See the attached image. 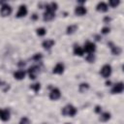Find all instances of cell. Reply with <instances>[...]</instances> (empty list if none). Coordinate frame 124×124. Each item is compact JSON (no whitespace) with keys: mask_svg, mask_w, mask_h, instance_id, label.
<instances>
[{"mask_svg":"<svg viewBox=\"0 0 124 124\" xmlns=\"http://www.w3.org/2000/svg\"><path fill=\"white\" fill-rule=\"evenodd\" d=\"M101 110H102V108H101V107H100V106H97V107L95 108V112H96V113H100V112H101Z\"/></svg>","mask_w":124,"mask_h":124,"instance_id":"f1b7e54d","label":"cell"},{"mask_svg":"<svg viewBox=\"0 0 124 124\" xmlns=\"http://www.w3.org/2000/svg\"><path fill=\"white\" fill-rule=\"evenodd\" d=\"M111 84V82L109 81V80H108V81H106V85H110Z\"/></svg>","mask_w":124,"mask_h":124,"instance_id":"1f68e13d","label":"cell"},{"mask_svg":"<svg viewBox=\"0 0 124 124\" xmlns=\"http://www.w3.org/2000/svg\"><path fill=\"white\" fill-rule=\"evenodd\" d=\"M85 59H86V61H88L89 63H92V62H94V60H95V55H94L93 53H88L87 56L85 57Z\"/></svg>","mask_w":124,"mask_h":124,"instance_id":"cb8c5ba5","label":"cell"},{"mask_svg":"<svg viewBox=\"0 0 124 124\" xmlns=\"http://www.w3.org/2000/svg\"><path fill=\"white\" fill-rule=\"evenodd\" d=\"M54 16H55V15H54V13H53V12L46 11V12L44 13L43 18H44V20H45V21H49V20L53 19V18H54Z\"/></svg>","mask_w":124,"mask_h":124,"instance_id":"8fae6325","label":"cell"},{"mask_svg":"<svg viewBox=\"0 0 124 124\" xmlns=\"http://www.w3.org/2000/svg\"><path fill=\"white\" fill-rule=\"evenodd\" d=\"M123 89H124V84H123V82H118V83H116V84L113 85V87H112V89H111V93H113V94H118V93H121V92L123 91Z\"/></svg>","mask_w":124,"mask_h":124,"instance_id":"8992f818","label":"cell"},{"mask_svg":"<svg viewBox=\"0 0 124 124\" xmlns=\"http://www.w3.org/2000/svg\"><path fill=\"white\" fill-rule=\"evenodd\" d=\"M36 32H37V35L38 36H45L46 33V30L44 27H40V28H38L36 30Z\"/></svg>","mask_w":124,"mask_h":124,"instance_id":"603a6c76","label":"cell"},{"mask_svg":"<svg viewBox=\"0 0 124 124\" xmlns=\"http://www.w3.org/2000/svg\"><path fill=\"white\" fill-rule=\"evenodd\" d=\"M78 26L76 24H72V25H69L67 27V34H73L76 30H77Z\"/></svg>","mask_w":124,"mask_h":124,"instance_id":"44dd1931","label":"cell"},{"mask_svg":"<svg viewBox=\"0 0 124 124\" xmlns=\"http://www.w3.org/2000/svg\"><path fill=\"white\" fill-rule=\"evenodd\" d=\"M100 74L104 78H108L111 75V67H110V65H108V64L104 65L100 70Z\"/></svg>","mask_w":124,"mask_h":124,"instance_id":"7a4b0ae2","label":"cell"},{"mask_svg":"<svg viewBox=\"0 0 124 124\" xmlns=\"http://www.w3.org/2000/svg\"><path fill=\"white\" fill-rule=\"evenodd\" d=\"M95 38H96V40H97V41H100V36H97V35H96V36H95Z\"/></svg>","mask_w":124,"mask_h":124,"instance_id":"d6a6232c","label":"cell"},{"mask_svg":"<svg viewBox=\"0 0 124 124\" xmlns=\"http://www.w3.org/2000/svg\"><path fill=\"white\" fill-rule=\"evenodd\" d=\"M109 118H110V113H109V112H104V113H102L101 116H100V121L106 122V121H108Z\"/></svg>","mask_w":124,"mask_h":124,"instance_id":"d6986e66","label":"cell"},{"mask_svg":"<svg viewBox=\"0 0 124 124\" xmlns=\"http://www.w3.org/2000/svg\"><path fill=\"white\" fill-rule=\"evenodd\" d=\"M19 124H30V121H29V119L27 118V117H22L21 119H20V121H19Z\"/></svg>","mask_w":124,"mask_h":124,"instance_id":"4316f807","label":"cell"},{"mask_svg":"<svg viewBox=\"0 0 124 124\" xmlns=\"http://www.w3.org/2000/svg\"><path fill=\"white\" fill-rule=\"evenodd\" d=\"M87 13V10L83 7V6H78L76 9H75V14L78 15V16H83Z\"/></svg>","mask_w":124,"mask_h":124,"instance_id":"5bb4252c","label":"cell"},{"mask_svg":"<svg viewBox=\"0 0 124 124\" xmlns=\"http://www.w3.org/2000/svg\"><path fill=\"white\" fill-rule=\"evenodd\" d=\"M53 45H54V41H53V40H50V39L45 40V41L43 42V44H42L43 47L46 48V49H49L51 46H53Z\"/></svg>","mask_w":124,"mask_h":124,"instance_id":"9a60e30c","label":"cell"},{"mask_svg":"<svg viewBox=\"0 0 124 124\" xmlns=\"http://www.w3.org/2000/svg\"><path fill=\"white\" fill-rule=\"evenodd\" d=\"M39 70H40V68H39L38 66H32V67H30V68L28 69L29 78H30L31 79H35L36 77H37V75H38V73H39Z\"/></svg>","mask_w":124,"mask_h":124,"instance_id":"277c9868","label":"cell"},{"mask_svg":"<svg viewBox=\"0 0 124 124\" xmlns=\"http://www.w3.org/2000/svg\"><path fill=\"white\" fill-rule=\"evenodd\" d=\"M14 77L17 80H20V79H23L24 77H25V72L22 71V70H19V71H16L15 74H14Z\"/></svg>","mask_w":124,"mask_h":124,"instance_id":"e0dca14e","label":"cell"},{"mask_svg":"<svg viewBox=\"0 0 124 124\" xmlns=\"http://www.w3.org/2000/svg\"><path fill=\"white\" fill-rule=\"evenodd\" d=\"M74 53L76 54V55H78V56H82L83 55V53H84V50H83V48L81 47V46H74Z\"/></svg>","mask_w":124,"mask_h":124,"instance_id":"ac0fdd59","label":"cell"},{"mask_svg":"<svg viewBox=\"0 0 124 124\" xmlns=\"http://www.w3.org/2000/svg\"><path fill=\"white\" fill-rule=\"evenodd\" d=\"M108 46H109L112 54H114V55H119V54L121 53V48H120L119 46H114L112 43H108Z\"/></svg>","mask_w":124,"mask_h":124,"instance_id":"30bf717a","label":"cell"},{"mask_svg":"<svg viewBox=\"0 0 124 124\" xmlns=\"http://www.w3.org/2000/svg\"><path fill=\"white\" fill-rule=\"evenodd\" d=\"M96 49V46L95 44L91 43V42H86L84 44V47H83V50L86 51L87 53H93Z\"/></svg>","mask_w":124,"mask_h":124,"instance_id":"5b68a950","label":"cell"},{"mask_svg":"<svg viewBox=\"0 0 124 124\" xmlns=\"http://www.w3.org/2000/svg\"><path fill=\"white\" fill-rule=\"evenodd\" d=\"M32 18H33V19H37V15H36V14H34V15H33V16H32Z\"/></svg>","mask_w":124,"mask_h":124,"instance_id":"4dcf8cb0","label":"cell"},{"mask_svg":"<svg viewBox=\"0 0 124 124\" xmlns=\"http://www.w3.org/2000/svg\"><path fill=\"white\" fill-rule=\"evenodd\" d=\"M110 21V17H108V16H105L104 17V22L105 23H108Z\"/></svg>","mask_w":124,"mask_h":124,"instance_id":"f546056e","label":"cell"},{"mask_svg":"<svg viewBox=\"0 0 124 124\" xmlns=\"http://www.w3.org/2000/svg\"><path fill=\"white\" fill-rule=\"evenodd\" d=\"M27 15V7L25 5H20L16 13V17H23Z\"/></svg>","mask_w":124,"mask_h":124,"instance_id":"ba28073f","label":"cell"},{"mask_svg":"<svg viewBox=\"0 0 124 124\" xmlns=\"http://www.w3.org/2000/svg\"><path fill=\"white\" fill-rule=\"evenodd\" d=\"M88 88H89V84L88 83H80L79 84V86H78V90H79V92H81V93H83V92H85L86 90H88Z\"/></svg>","mask_w":124,"mask_h":124,"instance_id":"ffe728a7","label":"cell"},{"mask_svg":"<svg viewBox=\"0 0 124 124\" xmlns=\"http://www.w3.org/2000/svg\"><path fill=\"white\" fill-rule=\"evenodd\" d=\"M61 112L63 115H66V116H74L77 113V108L72 105H67L62 108Z\"/></svg>","mask_w":124,"mask_h":124,"instance_id":"6da1fadb","label":"cell"},{"mask_svg":"<svg viewBox=\"0 0 124 124\" xmlns=\"http://www.w3.org/2000/svg\"><path fill=\"white\" fill-rule=\"evenodd\" d=\"M30 88L34 91V92H39V90L41 89V84L39 82H36V83H33L30 85Z\"/></svg>","mask_w":124,"mask_h":124,"instance_id":"7402d4cb","label":"cell"},{"mask_svg":"<svg viewBox=\"0 0 124 124\" xmlns=\"http://www.w3.org/2000/svg\"><path fill=\"white\" fill-rule=\"evenodd\" d=\"M0 119L3 121H8L10 119V111L8 109H0Z\"/></svg>","mask_w":124,"mask_h":124,"instance_id":"9c48e42d","label":"cell"},{"mask_svg":"<svg viewBox=\"0 0 124 124\" xmlns=\"http://www.w3.org/2000/svg\"><path fill=\"white\" fill-rule=\"evenodd\" d=\"M109 31H110V29H109L108 27H103L102 30H101V32H102L103 34H108Z\"/></svg>","mask_w":124,"mask_h":124,"instance_id":"83f0119b","label":"cell"},{"mask_svg":"<svg viewBox=\"0 0 124 124\" xmlns=\"http://www.w3.org/2000/svg\"><path fill=\"white\" fill-rule=\"evenodd\" d=\"M1 84H2V82H1V81H0V86H1Z\"/></svg>","mask_w":124,"mask_h":124,"instance_id":"836d02e7","label":"cell"},{"mask_svg":"<svg viewBox=\"0 0 124 124\" xmlns=\"http://www.w3.org/2000/svg\"><path fill=\"white\" fill-rule=\"evenodd\" d=\"M46 11H50V12H55L56 10H57V8H58V5H57V3H55V2H51L50 4H46Z\"/></svg>","mask_w":124,"mask_h":124,"instance_id":"4fadbf2b","label":"cell"},{"mask_svg":"<svg viewBox=\"0 0 124 124\" xmlns=\"http://www.w3.org/2000/svg\"><path fill=\"white\" fill-rule=\"evenodd\" d=\"M60 96H61V92H60V90L58 89V88H53V89H51V91H50V93H49V98L51 99V100H58L59 98H60Z\"/></svg>","mask_w":124,"mask_h":124,"instance_id":"52a82bcc","label":"cell"},{"mask_svg":"<svg viewBox=\"0 0 124 124\" xmlns=\"http://www.w3.org/2000/svg\"><path fill=\"white\" fill-rule=\"evenodd\" d=\"M0 14L2 16H8L12 14V7L8 4H3L0 9Z\"/></svg>","mask_w":124,"mask_h":124,"instance_id":"3957f363","label":"cell"},{"mask_svg":"<svg viewBox=\"0 0 124 124\" xmlns=\"http://www.w3.org/2000/svg\"><path fill=\"white\" fill-rule=\"evenodd\" d=\"M42 58H43V55H42L41 53H36V54H35V55L32 57V59H33L34 61H38V62H39V61H40Z\"/></svg>","mask_w":124,"mask_h":124,"instance_id":"d4e9b609","label":"cell"},{"mask_svg":"<svg viewBox=\"0 0 124 124\" xmlns=\"http://www.w3.org/2000/svg\"><path fill=\"white\" fill-rule=\"evenodd\" d=\"M66 124H70V123H66Z\"/></svg>","mask_w":124,"mask_h":124,"instance_id":"e575fe53","label":"cell"},{"mask_svg":"<svg viewBox=\"0 0 124 124\" xmlns=\"http://www.w3.org/2000/svg\"><path fill=\"white\" fill-rule=\"evenodd\" d=\"M108 5H107V3H105V2H100V3H98V5H97V7H96V9H97V11L98 12H107L108 11Z\"/></svg>","mask_w":124,"mask_h":124,"instance_id":"2e32d148","label":"cell"},{"mask_svg":"<svg viewBox=\"0 0 124 124\" xmlns=\"http://www.w3.org/2000/svg\"><path fill=\"white\" fill-rule=\"evenodd\" d=\"M119 3H120V2H119L118 0H117V1H116V0H110V1L108 2V5L114 8V7H116L117 5H119Z\"/></svg>","mask_w":124,"mask_h":124,"instance_id":"484cf974","label":"cell"},{"mask_svg":"<svg viewBox=\"0 0 124 124\" xmlns=\"http://www.w3.org/2000/svg\"><path fill=\"white\" fill-rule=\"evenodd\" d=\"M64 72V65L62 63H58L55 65V67L53 68V71L52 73L53 74H57V75H60Z\"/></svg>","mask_w":124,"mask_h":124,"instance_id":"7c38bea8","label":"cell"}]
</instances>
